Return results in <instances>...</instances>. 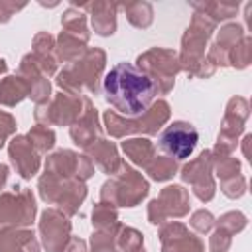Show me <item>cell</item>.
Instances as JSON below:
<instances>
[{"mask_svg": "<svg viewBox=\"0 0 252 252\" xmlns=\"http://www.w3.org/2000/svg\"><path fill=\"white\" fill-rule=\"evenodd\" d=\"M102 91L106 100L120 114L136 118L142 116L152 104L158 85L154 79H150V75H146L136 65L118 63L106 73L102 81Z\"/></svg>", "mask_w": 252, "mask_h": 252, "instance_id": "cell-1", "label": "cell"}, {"mask_svg": "<svg viewBox=\"0 0 252 252\" xmlns=\"http://www.w3.org/2000/svg\"><path fill=\"white\" fill-rule=\"evenodd\" d=\"M197 142H199V132L195 130V126H191L187 122H175L169 128H165L159 136L161 148L177 159L189 158L193 154Z\"/></svg>", "mask_w": 252, "mask_h": 252, "instance_id": "cell-2", "label": "cell"}]
</instances>
